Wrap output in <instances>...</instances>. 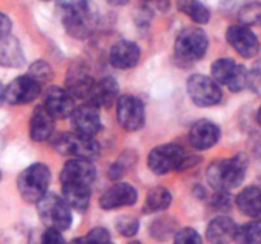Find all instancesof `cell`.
<instances>
[{"instance_id":"1","label":"cell","mask_w":261,"mask_h":244,"mask_svg":"<svg viewBox=\"0 0 261 244\" xmlns=\"http://www.w3.org/2000/svg\"><path fill=\"white\" fill-rule=\"evenodd\" d=\"M63 25L66 33L76 40L91 37L98 24L96 5L89 0H58Z\"/></svg>"},{"instance_id":"2","label":"cell","mask_w":261,"mask_h":244,"mask_svg":"<svg viewBox=\"0 0 261 244\" xmlns=\"http://www.w3.org/2000/svg\"><path fill=\"white\" fill-rule=\"evenodd\" d=\"M247 158L244 154L213 162L206 169V180L216 191H229L244 182Z\"/></svg>"},{"instance_id":"3","label":"cell","mask_w":261,"mask_h":244,"mask_svg":"<svg viewBox=\"0 0 261 244\" xmlns=\"http://www.w3.org/2000/svg\"><path fill=\"white\" fill-rule=\"evenodd\" d=\"M147 162L148 168L157 175L190 167V158L186 155L185 149L176 142H167L155 146L148 154Z\"/></svg>"},{"instance_id":"4","label":"cell","mask_w":261,"mask_h":244,"mask_svg":"<svg viewBox=\"0 0 261 244\" xmlns=\"http://www.w3.org/2000/svg\"><path fill=\"white\" fill-rule=\"evenodd\" d=\"M50 180L51 172L47 165L43 163H33L18 175L17 188L25 202L37 203L47 192Z\"/></svg>"},{"instance_id":"5","label":"cell","mask_w":261,"mask_h":244,"mask_svg":"<svg viewBox=\"0 0 261 244\" xmlns=\"http://www.w3.org/2000/svg\"><path fill=\"white\" fill-rule=\"evenodd\" d=\"M37 211L46 228L65 231L73 223L71 207L63 197L53 192H46L37 201Z\"/></svg>"},{"instance_id":"6","label":"cell","mask_w":261,"mask_h":244,"mask_svg":"<svg viewBox=\"0 0 261 244\" xmlns=\"http://www.w3.org/2000/svg\"><path fill=\"white\" fill-rule=\"evenodd\" d=\"M54 147L61 155L83 159H94L101 152V146L94 136L78 134V132H61L54 139Z\"/></svg>"},{"instance_id":"7","label":"cell","mask_w":261,"mask_h":244,"mask_svg":"<svg viewBox=\"0 0 261 244\" xmlns=\"http://www.w3.org/2000/svg\"><path fill=\"white\" fill-rule=\"evenodd\" d=\"M208 46V36L201 28L188 27L176 38V57L182 63H195L205 56Z\"/></svg>"},{"instance_id":"8","label":"cell","mask_w":261,"mask_h":244,"mask_svg":"<svg viewBox=\"0 0 261 244\" xmlns=\"http://www.w3.org/2000/svg\"><path fill=\"white\" fill-rule=\"evenodd\" d=\"M212 78L219 85H227L231 92L239 93L247 86V69L239 65L233 58L222 57L214 61L211 66Z\"/></svg>"},{"instance_id":"9","label":"cell","mask_w":261,"mask_h":244,"mask_svg":"<svg viewBox=\"0 0 261 244\" xmlns=\"http://www.w3.org/2000/svg\"><path fill=\"white\" fill-rule=\"evenodd\" d=\"M191 102L199 107H212L222 101V89L213 78L201 74H194L186 83Z\"/></svg>"},{"instance_id":"10","label":"cell","mask_w":261,"mask_h":244,"mask_svg":"<svg viewBox=\"0 0 261 244\" xmlns=\"http://www.w3.org/2000/svg\"><path fill=\"white\" fill-rule=\"evenodd\" d=\"M117 122L125 131L134 132L142 129L145 122V108L138 97L125 94L116 101Z\"/></svg>"},{"instance_id":"11","label":"cell","mask_w":261,"mask_h":244,"mask_svg":"<svg viewBox=\"0 0 261 244\" xmlns=\"http://www.w3.org/2000/svg\"><path fill=\"white\" fill-rule=\"evenodd\" d=\"M94 83L91 69L84 61H74L66 70L65 89L76 99H88Z\"/></svg>"},{"instance_id":"12","label":"cell","mask_w":261,"mask_h":244,"mask_svg":"<svg viewBox=\"0 0 261 244\" xmlns=\"http://www.w3.org/2000/svg\"><path fill=\"white\" fill-rule=\"evenodd\" d=\"M41 93V83L28 74L15 78L4 89V101L13 106L27 104L35 101Z\"/></svg>"},{"instance_id":"13","label":"cell","mask_w":261,"mask_h":244,"mask_svg":"<svg viewBox=\"0 0 261 244\" xmlns=\"http://www.w3.org/2000/svg\"><path fill=\"white\" fill-rule=\"evenodd\" d=\"M226 40L245 58L255 57L261 47L257 36L245 24L231 25L226 32Z\"/></svg>"},{"instance_id":"14","label":"cell","mask_w":261,"mask_h":244,"mask_svg":"<svg viewBox=\"0 0 261 244\" xmlns=\"http://www.w3.org/2000/svg\"><path fill=\"white\" fill-rule=\"evenodd\" d=\"M70 118L71 126H73L74 131L78 134L94 136L101 130L102 122L99 107L92 103L91 101L75 107L73 113L70 114Z\"/></svg>"},{"instance_id":"15","label":"cell","mask_w":261,"mask_h":244,"mask_svg":"<svg viewBox=\"0 0 261 244\" xmlns=\"http://www.w3.org/2000/svg\"><path fill=\"white\" fill-rule=\"evenodd\" d=\"M96 178V168L89 159L73 158L64 164L60 173L61 185L92 186Z\"/></svg>"},{"instance_id":"16","label":"cell","mask_w":261,"mask_h":244,"mask_svg":"<svg viewBox=\"0 0 261 244\" xmlns=\"http://www.w3.org/2000/svg\"><path fill=\"white\" fill-rule=\"evenodd\" d=\"M74 99L75 98L66 89L50 86L45 92L42 106L55 119H64L70 117V114L73 113L75 108Z\"/></svg>"},{"instance_id":"17","label":"cell","mask_w":261,"mask_h":244,"mask_svg":"<svg viewBox=\"0 0 261 244\" xmlns=\"http://www.w3.org/2000/svg\"><path fill=\"white\" fill-rule=\"evenodd\" d=\"M138 201V192L134 186L129 183L120 182L106 190L99 197L98 203L103 210H115V208L133 206Z\"/></svg>"},{"instance_id":"18","label":"cell","mask_w":261,"mask_h":244,"mask_svg":"<svg viewBox=\"0 0 261 244\" xmlns=\"http://www.w3.org/2000/svg\"><path fill=\"white\" fill-rule=\"evenodd\" d=\"M221 139V130L209 119H200L191 126L189 131V142L196 150H208Z\"/></svg>"},{"instance_id":"19","label":"cell","mask_w":261,"mask_h":244,"mask_svg":"<svg viewBox=\"0 0 261 244\" xmlns=\"http://www.w3.org/2000/svg\"><path fill=\"white\" fill-rule=\"evenodd\" d=\"M140 58V48L133 41L120 40L114 43L110 50V63L114 68L125 69L134 68Z\"/></svg>"},{"instance_id":"20","label":"cell","mask_w":261,"mask_h":244,"mask_svg":"<svg viewBox=\"0 0 261 244\" xmlns=\"http://www.w3.org/2000/svg\"><path fill=\"white\" fill-rule=\"evenodd\" d=\"M120 94V86L116 79L112 76H105L94 83L89 101L99 108H110L117 101Z\"/></svg>"},{"instance_id":"21","label":"cell","mask_w":261,"mask_h":244,"mask_svg":"<svg viewBox=\"0 0 261 244\" xmlns=\"http://www.w3.org/2000/svg\"><path fill=\"white\" fill-rule=\"evenodd\" d=\"M54 129H55V118L48 113L42 104L36 107L30 121L31 139L36 142L46 141L53 135Z\"/></svg>"},{"instance_id":"22","label":"cell","mask_w":261,"mask_h":244,"mask_svg":"<svg viewBox=\"0 0 261 244\" xmlns=\"http://www.w3.org/2000/svg\"><path fill=\"white\" fill-rule=\"evenodd\" d=\"M237 226L239 225L228 216H217L206 226V239L211 243H229L234 240Z\"/></svg>"},{"instance_id":"23","label":"cell","mask_w":261,"mask_h":244,"mask_svg":"<svg viewBox=\"0 0 261 244\" xmlns=\"http://www.w3.org/2000/svg\"><path fill=\"white\" fill-rule=\"evenodd\" d=\"M24 64V55L17 38L4 36L0 38V65L5 68H20Z\"/></svg>"},{"instance_id":"24","label":"cell","mask_w":261,"mask_h":244,"mask_svg":"<svg viewBox=\"0 0 261 244\" xmlns=\"http://www.w3.org/2000/svg\"><path fill=\"white\" fill-rule=\"evenodd\" d=\"M236 205L244 215L250 218H261V188L249 186L239 193Z\"/></svg>"},{"instance_id":"25","label":"cell","mask_w":261,"mask_h":244,"mask_svg":"<svg viewBox=\"0 0 261 244\" xmlns=\"http://www.w3.org/2000/svg\"><path fill=\"white\" fill-rule=\"evenodd\" d=\"M63 198L71 208L84 212L91 202V186L83 185H61Z\"/></svg>"},{"instance_id":"26","label":"cell","mask_w":261,"mask_h":244,"mask_svg":"<svg viewBox=\"0 0 261 244\" xmlns=\"http://www.w3.org/2000/svg\"><path fill=\"white\" fill-rule=\"evenodd\" d=\"M172 203V195L170 191L165 187H154L147 193L144 206H143V212L144 214H154L165 211Z\"/></svg>"},{"instance_id":"27","label":"cell","mask_w":261,"mask_h":244,"mask_svg":"<svg viewBox=\"0 0 261 244\" xmlns=\"http://www.w3.org/2000/svg\"><path fill=\"white\" fill-rule=\"evenodd\" d=\"M177 9L198 24H206L211 19L208 8L198 0H177Z\"/></svg>"},{"instance_id":"28","label":"cell","mask_w":261,"mask_h":244,"mask_svg":"<svg viewBox=\"0 0 261 244\" xmlns=\"http://www.w3.org/2000/svg\"><path fill=\"white\" fill-rule=\"evenodd\" d=\"M234 241L242 244H261V220L237 226Z\"/></svg>"},{"instance_id":"29","label":"cell","mask_w":261,"mask_h":244,"mask_svg":"<svg viewBox=\"0 0 261 244\" xmlns=\"http://www.w3.org/2000/svg\"><path fill=\"white\" fill-rule=\"evenodd\" d=\"M239 19L245 25L261 27V3L252 2L244 5L239 12Z\"/></svg>"},{"instance_id":"30","label":"cell","mask_w":261,"mask_h":244,"mask_svg":"<svg viewBox=\"0 0 261 244\" xmlns=\"http://www.w3.org/2000/svg\"><path fill=\"white\" fill-rule=\"evenodd\" d=\"M115 226L122 236H134L139 231V220L134 216L122 215L116 219Z\"/></svg>"},{"instance_id":"31","label":"cell","mask_w":261,"mask_h":244,"mask_svg":"<svg viewBox=\"0 0 261 244\" xmlns=\"http://www.w3.org/2000/svg\"><path fill=\"white\" fill-rule=\"evenodd\" d=\"M73 241L74 243H110L111 235L107 229L97 226V228L91 229L84 236L74 239Z\"/></svg>"},{"instance_id":"32","label":"cell","mask_w":261,"mask_h":244,"mask_svg":"<svg viewBox=\"0 0 261 244\" xmlns=\"http://www.w3.org/2000/svg\"><path fill=\"white\" fill-rule=\"evenodd\" d=\"M30 75L40 83H45V81L53 79V70H51L50 65L46 64L45 61H35L30 68Z\"/></svg>"},{"instance_id":"33","label":"cell","mask_w":261,"mask_h":244,"mask_svg":"<svg viewBox=\"0 0 261 244\" xmlns=\"http://www.w3.org/2000/svg\"><path fill=\"white\" fill-rule=\"evenodd\" d=\"M175 243L177 244H200L203 241L200 234L193 228H182L175 234Z\"/></svg>"},{"instance_id":"34","label":"cell","mask_w":261,"mask_h":244,"mask_svg":"<svg viewBox=\"0 0 261 244\" xmlns=\"http://www.w3.org/2000/svg\"><path fill=\"white\" fill-rule=\"evenodd\" d=\"M171 224H172L171 220L166 218L157 219V220L153 221L152 226L149 228L150 234L157 239H165L166 235L173 231V225H171Z\"/></svg>"},{"instance_id":"35","label":"cell","mask_w":261,"mask_h":244,"mask_svg":"<svg viewBox=\"0 0 261 244\" xmlns=\"http://www.w3.org/2000/svg\"><path fill=\"white\" fill-rule=\"evenodd\" d=\"M247 86L254 93L261 96V60L257 61L254 68L247 73Z\"/></svg>"},{"instance_id":"36","label":"cell","mask_w":261,"mask_h":244,"mask_svg":"<svg viewBox=\"0 0 261 244\" xmlns=\"http://www.w3.org/2000/svg\"><path fill=\"white\" fill-rule=\"evenodd\" d=\"M213 206L219 211H227L231 208V196L228 195V191H217V195L213 198Z\"/></svg>"},{"instance_id":"37","label":"cell","mask_w":261,"mask_h":244,"mask_svg":"<svg viewBox=\"0 0 261 244\" xmlns=\"http://www.w3.org/2000/svg\"><path fill=\"white\" fill-rule=\"evenodd\" d=\"M64 241H65V239L61 235V231L56 230V229L47 228L42 235V243L45 244H59L64 243Z\"/></svg>"},{"instance_id":"38","label":"cell","mask_w":261,"mask_h":244,"mask_svg":"<svg viewBox=\"0 0 261 244\" xmlns=\"http://www.w3.org/2000/svg\"><path fill=\"white\" fill-rule=\"evenodd\" d=\"M10 29H12V22L8 18V15L0 12V38L9 35Z\"/></svg>"},{"instance_id":"39","label":"cell","mask_w":261,"mask_h":244,"mask_svg":"<svg viewBox=\"0 0 261 244\" xmlns=\"http://www.w3.org/2000/svg\"><path fill=\"white\" fill-rule=\"evenodd\" d=\"M109 4L115 5V7H120V5H125L129 3V0H106Z\"/></svg>"},{"instance_id":"40","label":"cell","mask_w":261,"mask_h":244,"mask_svg":"<svg viewBox=\"0 0 261 244\" xmlns=\"http://www.w3.org/2000/svg\"><path fill=\"white\" fill-rule=\"evenodd\" d=\"M4 85H3L2 81H0V103L4 101Z\"/></svg>"},{"instance_id":"41","label":"cell","mask_w":261,"mask_h":244,"mask_svg":"<svg viewBox=\"0 0 261 244\" xmlns=\"http://www.w3.org/2000/svg\"><path fill=\"white\" fill-rule=\"evenodd\" d=\"M256 121L259 122V125H261V106L257 109V113H256Z\"/></svg>"},{"instance_id":"42","label":"cell","mask_w":261,"mask_h":244,"mask_svg":"<svg viewBox=\"0 0 261 244\" xmlns=\"http://www.w3.org/2000/svg\"><path fill=\"white\" fill-rule=\"evenodd\" d=\"M0 179H2V170H0Z\"/></svg>"},{"instance_id":"43","label":"cell","mask_w":261,"mask_h":244,"mask_svg":"<svg viewBox=\"0 0 261 244\" xmlns=\"http://www.w3.org/2000/svg\"><path fill=\"white\" fill-rule=\"evenodd\" d=\"M42 2H48V0H42Z\"/></svg>"}]
</instances>
